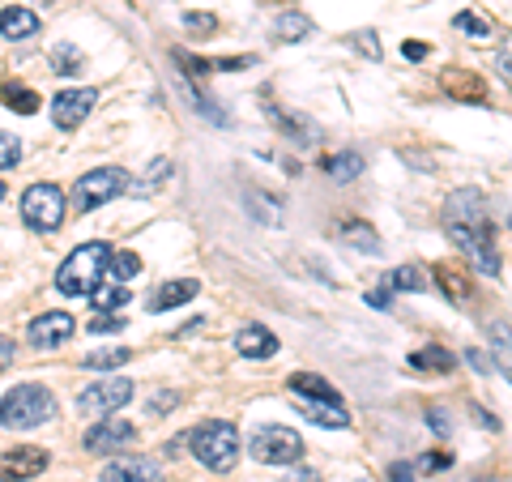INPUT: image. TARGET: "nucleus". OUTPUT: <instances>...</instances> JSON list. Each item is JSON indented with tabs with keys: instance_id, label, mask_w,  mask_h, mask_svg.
<instances>
[{
	"instance_id": "ea45409f",
	"label": "nucleus",
	"mask_w": 512,
	"mask_h": 482,
	"mask_svg": "<svg viewBox=\"0 0 512 482\" xmlns=\"http://www.w3.org/2000/svg\"><path fill=\"white\" fill-rule=\"evenodd\" d=\"M389 478H393V482H414V470H410V465H402V461H397L393 470H389Z\"/></svg>"
},
{
	"instance_id": "dca6fc26",
	"label": "nucleus",
	"mask_w": 512,
	"mask_h": 482,
	"mask_svg": "<svg viewBox=\"0 0 512 482\" xmlns=\"http://www.w3.org/2000/svg\"><path fill=\"white\" fill-rule=\"evenodd\" d=\"M201 286L192 282V278H175V282H163L158 291L150 295V312H171V308H180V303H188L192 295H197Z\"/></svg>"
},
{
	"instance_id": "58836bf2",
	"label": "nucleus",
	"mask_w": 512,
	"mask_h": 482,
	"mask_svg": "<svg viewBox=\"0 0 512 482\" xmlns=\"http://www.w3.org/2000/svg\"><path fill=\"white\" fill-rule=\"evenodd\" d=\"M13 355H18V346H13L9 337H0V372H5V367L13 363Z\"/></svg>"
},
{
	"instance_id": "b1692460",
	"label": "nucleus",
	"mask_w": 512,
	"mask_h": 482,
	"mask_svg": "<svg viewBox=\"0 0 512 482\" xmlns=\"http://www.w3.org/2000/svg\"><path fill=\"white\" fill-rule=\"evenodd\" d=\"M308 35H312V22L303 18V13H282V18L274 22V39H282V43H299Z\"/></svg>"
},
{
	"instance_id": "c03bdc74",
	"label": "nucleus",
	"mask_w": 512,
	"mask_h": 482,
	"mask_svg": "<svg viewBox=\"0 0 512 482\" xmlns=\"http://www.w3.org/2000/svg\"><path fill=\"white\" fill-rule=\"evenodd\" d=\"M286 482H320V474H312V470H295Z\"/></svg>"
},
{
	"instance_id": "5701e85b",
	"label": "nucleus",
	"mask_w": 512,
	"mask_h": 482,
	"mask_svg": "<svg viewBox=\"0 0 512 482\" xmlns=\"http://www.w3.org/2000/svg\"><path fill=\"white\" fill-rule=\"evenodd\" d=\"M291 389H295V397L338 401V393H333V384H325V380H320V376H312V372H299V376H291Z\"/></svg>"
},
{
	"instance_id": "20e7f679",
	"label": "nucleus",
	"mask_w": 512,
	"mask_h": 482,
	"mask_svg": "<svg viewBox=\"0 0 512 482\" xmlns=\"http://www.w3.org/2000/svg\"><path fill=\"white\" fill-rule=\"evenodd\" d=\"M188 448H192V457H197L205 470L227 474L231 465L239 461V431L231 423H201L188 436Z\"/></svg>"
},
{
	"instance_id": "a18cd8bd",
	"label": "nucleus",
	"mask_w": 512,
	"mask_h": 482,
	"mask_svg": "<svg viewBox=\"0 0 512 482\" xmlns=\"http://www.w3.org/2000/svg\"><path fill=\"white\" fill-rule=\"evenodd\" d=\"M406 56H410V60H423L427 47H423V43H406Z\"/></svg>"
},
{
	"instance_id": "f3484780",
	"label": "nucleus",
	"mask_w": 512,
	"mask_h": 482,
	"mask_svg": "<svg viewBox=\"0 0 512 482\" xmlns=\"http://www.w3.org/2000/svg\"><path fill=\"white\" fill-rule=\"evenodd\" d=\"M269 120H274L286 137H295L299 146H316V141H320V128H316L312 120H303V116H286L282 107H269Z\"/></svg>"
},
{
	"instance_id": "e433bc0d",
	"label": "nucleus",
	"mask_w": 512,
	"mask_h": 482,
	"mask_svg": "<svg viewBox=\"0 0 512 482\" xmlns=\"http://www.w3.org/2000/svg\"><path fill=\"white\" fill-rule=\"evenodd\" d=\"M427 423H431V431L436 436H448V419H444V410L436 406V410H427Z\"/></svg>"
},
{
	"instance_id": "2eb2a0df",
	"label": "nucleus",
	"mask_w": 512,
	"mask_h": 482,
	"mask_svg": "<svg viewBox=\"0 0 512 482\" xmlns=\"http://www.w3.org/2000/svg\"><path fill=\"white\" fill-rule=\"evenodd\" d=\"M299 414L308 423H320V427H350V414L342 401H316V397H299Z\"/></svg>"
},
{
	"instance_id": "a19ab883",
	"label": "nucleus",
	"mask_w": 512,
	"mask_h": 482,
	"mask_svg": "<svg viewBox=\"0 0 512 482\" xmlns=\"http://www.w3.org/2000/svg\"><path fill=\"white\" fill-rule=\"evenodd\" d=\"M389 299H393L389 286H384V291H372V295H367V303H372V308H389Z\"/></svg>"
},
{
	"instance_id": "bb28decb",
	"label": "nucleus",
	"mask_w": 512,
	"mask_h": 482,
	"mask_svg": "<svg viewBox=\"0 0 512 482\" xmlns=\"http://www.w3.org/2000/svg\"><path fill=\"white\" fill-rule=\"evenodd\" d=\"M436 282L448 291V299L453 303H461V299H470V282H466V273H457V269H448V265H440L436 269Z\"/></svg>"
},
{
	"instance_id": "6e6552de",
	"label": "nucleus",
	"mask_w": 512,
	"mask_h": 482,
	"mask_svg": "<svg viewBox=\"0 0 512 482\" xmlns=\"http://www.w3.org/2000/svg\"><path fill=\"white\" fill-rule=\"evenodd\" d=\"M128 397H133V380H120V376L116 380H99V384H90L86 393H77V410L99 414L103 419V414H116Z\"/></svg>"
},
{
	"instance_id": "c9c22d12",
	"label": "nucleus",
	"mask_w": 512,
	"mask_h": 482,
	"mask_svg": "<svg viewBox=\"0 0 512 482\" xmlns=\"http://www.w3.org/2000/svg\"><path fill=\"white\" fill-rule=\"evenodd\" d=\"M355 47H363V52H367V56H372V60H376V56H380V43H376V30H363V35H355Z\"/></svg>"
},
{
	"instance_id": "1a4fd4ad",
	"label": "nucleus",
	"mask_w": 512,
	"mask_h": 482,
	"mask_svg": "<svg viewBox=\"0 0 512 482\" xmlns=\"http://www.w3.org/2000/svg\"><path fill=\"white\" fill-rule=\"evenodd\" d=\"M133 423L128 419H116V414H103L99 423L86 431V453H120L124 444H133Z\"/></svg>"
},
{
	"instance_id": "412c9836",
	"label": "nucleus",
	"mask_w": 512,
	"mask_h": 482,
	"mask_svg": "<svg viewBox=\"0 0 512 482\" xmlns=\"http://www.w3.org/2000/svg\"><path fill=\"white\" fill-rule=\"evenodd\" d=\"M410 363L419 367V372H453L457 355H448V350H440V346H427V350H414Z\"/></svg>"
},
{
	"instance_id": "f8f14e48",
	"label": "nucleus",
	"mask_w": 512,
	"mask_h": 482,
	"mask_svg": "<svg viewBox=\"0 0 512 482\" xmlns=\"http://www.w3.org/2000/svg\"><path fill=\"white\" fill-rule=\"evenodd\" d=\"M73 316L69 312H43V316H35L30 320V346H60V342H69L73 337Z\"/></svg>"
},
{
	"instance_id": "9d476101",
	"label": "nucleus",
	"mask_w": 512,
	"mask_h": 482,
	"mask_svg": "<svg viewBox=\"0 0 512 482\" xmlns=\"http://www.w3.org/2000/svg\"><path fill=\"white\" fill-rule=\"evenodd\" d=\"M94 103H99V94L94 90H60L52 99V120L60 128H77L94 111Z\"/></svg>"
},
{
	"instance_id": "72a5a7b5",
	"label": "nucleus",
	"mask_w": 512,
	"mask_h": 482,
	"mask_svg": "<svg viewBox=\"0 0 512 482\" xmlns=\"http://www.w3.org/2000/svg\"><path fill=\"white\" fill-rule=\"evenodd\" d=\"M184 26H188V30H197V35H214V30H218V18H214V13H184Z\"/></svg>"
},
{
	"instance_id": "4be33fe9",
	"label": "nucleus",
	"mask_w": 512,
	"mask_h": 482,
	"mask_svg": "<svg viewBox=\"0 0 512 482\" xmlns=\"http://www.w3.org/2000/svg\"><path fill=\"white\" fill-rule=\"evenodd\" d=\"M0 99L9 103V111H22V116H35V111H39V94L30 90V86L5 82V86H0Z\"/></svg>"
},
{
	"instance_id": "393cba45",
	"label": "nucleus",
	"mask_w": 512,
	"mask_h": 482,
	"mask_svg": "<svg viewBox=\"0 0 512 482\" xmlns=\"http://www.w3.org/2000/svg\"><path fill=\"white\" fill-rule=\"evenodd\" d=\"M384 286H389V291H427V273L419 265H402L384 278Z\"/></svg>"
},
{
	"instance_id": "ddd939ff",
	"label": "nucleus",
	"mask_w": 512,
	"mask_h": 482,
	"mask_svg": "<svg viewBox=\"0 0 512 482\" xmlns=\"http://www.w3.org/2000/svg\"><path fill=\"white\" fill-rule=\"evenodd\" d=\"M99 482H163V474L150 457H120L99 474Z\"/></svg>"
},
{
	"instance_id": "aec40b11",
	"label": "nucleus",
	"mask_w": 512,
	"mask_h": 482,
	"mask_svg": "<svg viewBox=\"0 0 512 482\" xmlns=\"http://www.w3.org/2000/svg\"><path fill=\"white\" fill-rule=\"evenodd\" d=\"M128 299H133V295H128V286H120V282H99V286L90 291V303H94L99 312H120Z\"/></svg>"
},
{
	"instance_id": "0eeeda50",
	"label": "nucleus",
	"mask_w": 512,
	"mask_h": 482,
	"mask_svg": "<svg viewBox=\"0 0 512 482\" xmlns=\"http://www.w3.org/2000/svg\"><path fill=\"white\" fill-rule=\"evenodd\" d=\"M22 218L35 231H56L64 222V192L56 184H35L22 197Z\"/></svg>"
},
{
	"instance_id": "f257e3e1",
	"label": "nucleus",
	"mask_w": 512,
	"mask_h": 482,
	"mask_svg": "<svg viewBox=\"0 0 512 482\" xmlns=\"http://www.w3.org/2000/svg\"><path fill=\"white\" fill-rule=\"evenodd\" d=\"M444 231L448 239L474 261L478 273L495 278L500 273V252H495V222L487 210V197L478 188H461L444 201Z\"/></svg>"
},
{
	"instance_id": "37998d69",
	"label": "nucleus",
	"mask_w": 512,
	"mask_h": 482,
	"mask_svg": "<svg viewBox=\"0 0 512 482\" xmlns=\"http://www.w3.org/2000/svg\"><path fill=\"white\" fill-rule=\"evenodd\" d=\"M444 465H448V457H423L419 470H444Z\"/></svg>"
},
{
	"instance_id": "39448f33",
	"label": "nucleus",
	"mask_w": 512,
	"mask_h": 482,
	"mask_svg": "<svg viewBox=\"0 0 512 482\" xmlns=\"http://www.w3.org/2000/svg\"><path fill=\"white\" fill-rule=\"evenodd\" d=\"M248 453L261 461V465H295L303 457V440H299V431H291V427L265 423V427L252 431Z\"/></svg>"
},
{
	"instance_id": "cd10ccee",
	"label": "nucleus",
	"mask_w": 512,
	"mask_h": 482,
	"mask_svg": "<svg viewBox=\"0 0 512 482\" xmlns=\"http://www.w3.org/2000/svg\"><path fill=\"white\" fill-rule=\"evenodd\" d=\"M120 363H128V346H107V350L86 355V367H94V372H103V367H120Z\"/></svg>"
},
{
	"instance_id": "49530a36",
	"label": "nucleus",
	"mask_w": 512,
	"mask_h": 482,
	"mask_svg": "<svg viewBox=\"0 0 512 482\" xmlns=\"http://www.w3.org/2000/svg\"><path fill=\"white\" fill-rule=\"evenodd\" d=\"M500 77L508 82V47H500Z\"/></svg>"
},
{
	"instance_id": "9b49d317",
	"label": "nucleus",
	"mask_w": 512,
	"mask_h": 482,
	"mask_svg": "<svg viewBox=\"0 0 512 482\" xmlns=\"http://www.w3.org/2000/svg\"><path fill=\"white\" fill-rule=\"evenodd\" d=\"M47 470V453L43 448H13L0 457V482H26Z\"/></svg>"
},
{
	"instance_id": "a878e982",
	"label": "nucleus",
	"mask_w": 512,
	"mask_h": 482,
	"mask_svg": "<svg viewBox=\"0 0 512 482\" xmlns=\"http://www.w3.org/2000/svg\"><path fill=\"white\" fill-rule=\"evenodd\" d=\"M320 171L346 184V180H355V175L363 171V158H359V154H333V158H325V163H320Z\"/></svg>"
},
{
	"instance_id": "79ce46f5",
	"label": "nucleus",
	"mask_w": 512,
	"mask_h": 482,
	"mask_svg": "<svg viewBox=\"0 0 512 482\" xmlns=\"http://www.w3.org/2000/svg\"><path fill=\"white\" fill-rule=\"evenodd\" d=\"M474 414H478V423H483V427H495V431H500V419H495V414H487L483 406H474Z\"/></svg>"
},
{
	"instance_id": "7ed1b4c3",
	"label": "nucleus",
	"mask_w": 512,
	"mask_h": 482,
	"mask_svg": "<svg viewBox=\"0 0 512 482\" xmlns=\"http://www.w3.org/2000/svg\"><path fill=\"white\" fill-rule=\"evenodd\" d=\"M107 256H111L107 244H82V248H77L69 261L56 269L60 295H90L94 286L107 278Z\"/></svg>"
},
{
	"instance_id": "4468645a",
	"label": "nucleus",
	"mask_w": 512,
	"mask_h": 482,
	"mask_svg": "<svg viewBox=\"0 0 512 482\" xmlns=\"http://www.w3.org/2000/svg\"><path fill=\"white\" fill-rule=\"evenodd\" d=\"M235 350L244 359H274L278 355V337L269 333L265 325H248V329L235 333Z\"/></svg>"
},
{
	"instance_id": "4c0bfd02",
	"label": "nucleus",
	"mask_w": 512,
	"mask_h": 482,
	"mask_svg": "<svg viewBox=\"0 0 512 482\" xmlns=\"http://www.w3.org/2000/svg\"><path fill=\"white\" fill-rule=\"evenodd\" d=\"M175 401H180V397H175V393H163V397H150V414H163V410H171V406H175Z\"/></svg>"
},
{
	"instance_id": "423d86ee",
	"label": "nucleus",
	"mask_w": 512,
	"mask_h": 482,
	"mask_svg": "<svg viewBox=\"0 0 512 482\" xmlns=\"http://www.w3.org/2000/svg\"><path fill=\"white\" fill-rule=\"evenodd\" d=\"M124 188H128V171H120V167H99V171H90V175H82V180H77L73 205H77L82 214H90V210H99V205H107L111 197H120Z\"/></svg>"
},
{
	"instance_id": "6ab92c4d",
	"label": "nucleus",
	"mask_w": 512,
	"mask_h": 482,
	"mask_svg": "<svg viewBox=\"0 0 512 482\" xmlns=\"http://www.w3.org/2000/svg\"><path fill=\"white\" fill-rule=\"evenodd\" d=\"M444 90L453 94V99H470V103H483L487 99V86L478 82L474 73H466V69H448L444 73Z\"/></svg>"
},
{
	"instance_id": "de8ad7c7",
	"label": "nucleus",
	"mask_w": 512,
	"mask_h": 482,
	"mask_svg": "<svg viewBox=\"0 0 512 482\" xmlns=\"http://www.w3.org/2000/svg\"><path fill=\"white\" fill-rule=\"evenodd\" d=\"M0 201H5V184H0Z\"/></svg>"
},
{
	"instance_id": "f704fd0d",
	"label": "nucleus",
	"mask_w": 512,
	"mask_h": 482,
	"mask_svg": "<svg viewBox=\"0 0 512 482\" xmlns=\"http://www.w3.org/2000/svg\"><path fill=\"white\" fill-rule=\"evenodd\" d=\"M120 329H124V316H116V312L90 320V333H120Z\"/></svg>"
},
{
	"instance_id": "473e14b6",
	"label": "nucleus",
	"mask_w": 512,
	"mask_h": 482,
	"mask_svg": "<svg viewBox=\"0 0 512 482\" xmlns=\"http://www.w3.org/2000/svg\"><path fill=\"white\" fill-rule=\"evenodd\" d=\"M346 239H350V248H363V252H380L376 235L367 231V227H355V222H350V227H346Z\"/></svg>"
},
{
	"instance_id": "c85d7f7f",
	"label": "nucleus",
	"mask_w": 512,
	"mask_h": 482,
	"mask_svg": "<svg viewBox=\"0 0 512 482\" xmlns=\"http://www.w3.org/2000/svg\"><path fill=\"white\" fill-rule=\"evenodd\" d=\"M52 64L64 73V77H73L77 69H82V56H77V47H69V43H60L56 52H52Z\"/></svg>"
},
{
	"instance_id": "c756f323",
	"label": "nucleus",
	"mask_w": 512,
	"mask_h": 482,
	"mask_svg": "<svg viewBox=\"0 0 512 482\" xmlns=\"http://www.w3.org/2000/svg\"><path fill=\"white\" fill-rule=\"evenodd\" d=\"M107 269L116 273V282H120V278H133V273L141 269V261H137L133 252H111V256H107Z\"/></svg>"
},
{
	"instance_id": "2f4dec72",
	"label": "nucleus",
	"mask_w": 512,
	"mask_h": 482,
	"mask_svg": "<svg viewBox=\"0 0 512 482\" xmlns=\"http://www.w3.org/2000/svg\"><path fill=\"white\" fill-rule=\"evenodd\" d=\"M18 158H22V146H18V137H9V133H0V171H9V167H18Z\"/></svg>"
},
{
	"instance_id": "7c9ffc66",
	"label": "nucleus",
	"mask_w": 512,
	"mask_h": 482,
	"mask_svg": "<svg viewBox=\"0 0 512 482\" xmlns=\"http://www.w3.org/2000/svg\"><path fill=\"white\" fill-rule=\"evenodd\" d=\"M453 26H457V30H470L474 39H491V26H487L483 18H478V13H457Z\"/></svg>"
},
{
	"instance_id": "a211bd4d",
	"label": "nucleus",
	"mask_w": 512,
	"mask_h": 482,
	"mask_svg": "<svg viewBox=\"0 0 512 482\" xmlns=\"http://www.w3.org/2000/svg\"><path fill=\"white\" fill-rule=\"evenodd\" d=\"M35 30H39V18L26 5H13V9L0 13V35L5 39H30Z\"/></svg>"
},
{
	"instance_id": "f03ea898",
	"label": "nucleus",
	"mask_w": 512,
	"mask_h": 482,
	"mask_svg": "<svg viewBox=\"0 0 512 482\" xmlns=\"http://www.w3.org/2000/svg\"><path fill=\"white\" fill-rule=\"evenodd\" d=\"M52 414H56V397L43 384H18V389H9L5 401H0V427H9V431L43 427Z\"/></svg>"
}]
</instances>
